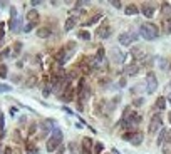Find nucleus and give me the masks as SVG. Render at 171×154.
I'll return each mask as SVG.
<instances>
[{
	"instance_id": "obj_1",
	"label": "nucleus",
	"mask_w": 171,
	"mask_h": 154,
	"mask_svg": "<svg viewBox=\"0 0 171 154\" xmlns=\"http://www.w3.org/2000/svg\"><path fill=\"white\" fill-rule=\"evenodd\" d=\"M139 33L146 38V40H156V38L159 37V28L153 22H146V23H141Z\"/></svg>"
},
{
	"instance_id": "obj_2",
	"label": "nucleus",
	"mask_w": 171,
	"mask_h": 154,
	"mask_svg": "<svg viewBox=\"0 0 171 154\" xmlns=\"http://www.w3.org/2000/svg\"><path fill=\"white\" fill-rule=\"evenodd\" d=\"M77 94H79V110H82V109H84V105H82V104L87 100V97H89V89H87L84 79L79 80V85H77Z\"/></svg>"
},
{
	"instance_id": "obj_3",
	"label": "nucleus",
	"mask_w": 171,
	"mask_h": 154,
	"mask_svg": "<svg viewBox=\"0 0 171 154\" xmlns=\"http://www.w3.org/2000/svg\"><path fill=\"white\" fill-rule=\"evenodd\" d=\"M163 127V117L159 114H154L153 117L149 119V126H148V132L149 134H156L159 129Z\"/></svg>"
},
{
	"instance_id": "obj_4",
	"label": "nucleus",
	"mask_w": 171,
	"mask_h": 154,
	"mask_svg": "<svg viewBox=\"0 0 171 154\" xmlns=\"http://www.w3.org/2000/svg\"><path fill=\"white\" fill-rule=\"evenodd\" d=\"M158 89V79H156L154 72H148V77H146V92L153 94Z\"/></svg>"
},
{
	"instance_id": "obj_5",
	"label": "nucleus",
	"mask_w": 171,
	"mask_h": 154,
	"mask_svg": "<svg viewBox=\"0 0 171 154\" xmlns=\"http://www.w3.org/2000/svg\"><path fill=\"white\" fill-rule=\"evenodd\" d=\"M138 38V33H133V32H123L119 35V44L121 45H124V47H128V45H131L133 42Z\"/></svg>"
},
{
	"instance_id": "obj_6",
	"label": "nucleus",
	"mask_w": 171,
	"mask_h": 154,
	"mask_svg": "<svg viewBox=\"0 0 171 154\" xmlns=\"http://www.w3.org/2000/svg\"><path fill=\"white\" fill-rule=\"evenodd\" d=\"M25 18H27V22L30 23V25H39V22H40V15H39V12L35 10V8H32V10H29L25 13Z\"/></svg>"
},
{
	"instance_id": "obj_7",
	"label": "nucleus",
	"mask_w": 171,
	"mask_h": 154,
	"mask_svg": "<svg viewBox=\"0 0 171 154\" xmlns=\"http://www.w3.org/2000/svg\"><path fill=\"white\" fill-rule=\"evenodd\" d=\"M109 54H111L112 60H114L116 64H123V62H124V59H126V54H124V52H121V50L118 49V47H112Z\"/></svg>"
},
{
	"instance_id": "obj_8",
	"label": "nucleus",
	"mask_w": 171,
	"mask_h": 154,
	"mask_svg": "<svg viewBox=\"0 0 171 154\" xmlns=\"http://www.w3.org/2000/svg\"><path fill=\"white\" fill-rule=\"evenodd\" d=\"M96 33H97V37H99V38H109V35H111V27L104 22V23H101V25L97 27Z\"/></svg>"
},
{
	"instance_id": "obj_9",
	"label": "nucleus",
	"mask_w": 171,
	"mask_h": 154,
	"mask_svg": "<svg viewBox=\"0 0 171 154\" xmlns=\"http://www.w3.org/2000/svg\"><path fill=\"white\" fill-rule=\"evenodd\" d=\"M62 92H64V94H61L59 97H61L62 100H64V102H71V100H74V92H76V90L71 87V84L67 85V87H66L64 90H62Z\"/></svg>"
},
{
	"instance_id": "obj_10",
	"label": "nucleus",
	"mask_w": 171,
	"mask_h": 154,
	"mask_svg": "<svg viewBox=\"0 0 171 154\" xmlns=\"http://www.w3.org/2000/svg\"><path fill=\"white\" fill-rule=\"evenodd\" d=\"M139 72V64L138 62H133V64H128L124 67V75H129V77H133L136 75Z\"/></svg>"
},
{
	"instance_id": "obj_11",
	"label": "nucleus",
	"mask_w": 171,
	"mask_h": 154,
	"mask_svg": "<svg viewBox=\"0 0 171 154\" xmlns=\"http://www.w3.org/2000/svg\"><path fill=\"white\" fill-rule=\"evenodd\" d=\"M59 146H61V141L59 139H56L54 136L47 139V151L49 152H56L57 149H59Z\"/></svg>"
},
{
	"instance_id": "obj_12",
	"label": "nucleus",
	"mask_w": 171,
	"mask_h": 154,
	"mask_svg": "<svg viewBox=\"0 0 171 154\" xmlns=\"http://www.w3.org/2000/svg\"><path fill=\"white\" fill-rule=\"evenodd\" d=\"M143 139H144V134H143V132L134 131V132H133V136H131V139H129V142L133 144V146H139V144L143 142Z\"/></svg>"
},
{
	"instance_id": "obj_13",
	"label": "nucleus",
	"mask_w": 171,
	"mask_h": 154,
	"mask_svg": "<svg viewBox=\"0 0 171 154\" xmlns=\"http://www.w3.org/2000/svg\"><path fill=\"white\" fill-rule=\"evenodd\" d=\"M143 15L148 17V18H151V17L154 15V7H153V3H148V2L143 3Z\"/></svg>"
},
{
	"instance_id": "obj_14",
	"label": "nucleus",
	"mask_w": 171,
	"mask_h": 154,
	"mask_svg": "<svg viewBox=\"0 0 171 154\" xmlns=\"http://www.w3.org/2000/svg\"><path fill=\"white\" fill-rule=\"evenodd\" d=\"M79 22V17H76V15H72V17H69L66 20V25H64V28L66 30H72V28L76 27V23Z\"/></svg>"
},
{
	"instance_id": "obj_15",
	"label": "nucleus",
	"mask_w": 171,
	"mask_h": 154,
	"mask_svg": "<svg viewBox=\"0 0 171 154\" xmlns=\"http://www.w3.org/2000/svg\"><path fill=\"white\" fill-rule=\"evenodd\" d=\"M138 12H139V8H138V5H136V3H128V5H126V8H124V13H126V15H136Z\"/></svg>"
},
{
	"instance_id": "obj_16",
	"label": "nucleus",
	"mask_w": 171,
	"mask_h": 154,
	"mask_svg": "<svg viewBox=\"0 0 171 154\" xmlns=\"http://www.w3.org/2000/svg\"><path fill=\"white\" fill-rule=\"evenodd\" d=\"M161 151H163V154H171V134L168 136V139L161 144Z\"/></svg>"
},
{
	"instance_id": "obj_17",
	"label": "nucleus",
	"mask_w": 171,
	"mask_h": 154,
	"mask_svg": "<svg viewBox=\"0 0 171 154\" xmlns=\"http://www.w3.org/2000/svg\"><path fill=\"white\" fill-rule=\"evenodd\" d=\"M25 85H27V87H35V85H37V75L35 74L29 75L27 80H25Z\"/></svg>"
},
{
	"instance_id": "obj_18",
	"label": "nucleus",
	"mask_w": 171,
	"mask_h": 154,
	"mask_svg": "<svg viewBox=\"0 0 171 154\" xmlns=\"http://www.w3.org/2000/svg\"><path fill=\"white\" fill-rule=\"evenodd\" d=\"M49 35H51V28H47V27H40L37 30V37H40V38H47Z\"/></svg>"
},
{
	"instance_id": "obj_19",
	"label": "nucleus",
	"mask_w": 171,
	"mask_h": 154,
	"mask_svg": "<svg viewBox=\"0 0 171 154\" xmlns=\"http://www.w3.org/2000/svg\"><path fill=\"white\" fill-rule=\"evenodd\" d=\"M131 55L134 57V59H146V54L143 49H133L131 50Z\"/></svg>"
},
{
	"instance_id": "obj_20",
	"label": "nucleus",
	"mask_w": 171,
	"mask_h": 154,
	"mask_svg": "<svg viewBox=\"0 0 171 154\" xmlns=\"http://www.w3.org/2000/svg\"><path fill=\"white\" fill-rule=\"evenodd\" d=\"M166 107V99L164 97H158L156 99V104H154V109L156 110H163Z\"/></svg>"
},
{
	"instance_id": "obj_21",
	"label": "nucleus",
	"mask_w": 171,
	"mask_h": 154,
	"mask_svg": "<svg viewBox=\"0 0 171 154\" xmlns=\"http://www.w3.org/2000/svg\"><path fill=\"white\" fill-rule=\"evenodd\" d=\"M10 30L12 32H19L20 30V18H15V20H10Z\"/></svg>"
},
{
	"instance_id": "obj_22",
	"label": "nucleus",
	"mask_w": 171,
	"mask_h": 154,
	"mask_svg": "<svg viewBox=\"0 0 171 154\" xmlns=\"http://www.w3.org/2000/svg\"><path fill=\"white\" fill-rule=\"evenodd\" d=\"M52 89H54V84L52 82H45V87H44V90H42L44 97H49V95L52 94Z\"/></svg>"
},
{
	"instance_id": "obj_23",
	"label": "nucleus",
	"mask_w": 171,
	"mask_h": 154,
	"mask_svg": "<svg viewBox=\"0 0 171 154\" xmlns=\"http://www.w3.org/2000/svg\"><path fill=\"white\" fill-rule=\"evenodd\" d=\"M82 146H84L86 149H92L94 147V142H92L91 137H82Z\"/></svg>"
},
{
	"instance_id": "obj_24",
	"label": "nucleus",
	"mask_w": 171,
	"mask_h": 154,
	"mask_svg": "<svg viewBox=\"0 0 171 154\" xmlns=\"http://www.w3.org/2000/svg\"><path fill=\"white\" fill-rule=\"evenodd\" d=\"M163 30L166 33H171V18H164L163 22Z\"/></svg>"
},
{
	"instance_id": "obj_25",
	"label": "nucleus",
	"mask_w": 171,
	"mask_h": 154,
	"mask_svg": "<svg viewBox=\"0 0 171 154\" xmlns=\"http://www.w3.org/2000/svg\"><path fill=\"white\" fill-rule=\"evenodd\" d=\"M104 57H106V52H104V49H102V47H99V49H97V54H96L97 62H102V60H104Z\"/></svg>"
},
{
	"instance_id": "obj_26",
	"label": "nucleus",
	"mask_w": 171,
	"mask_h": 154,
	"mask_svg": "<svg viewBox=\"0 0 171 154\" xmlns=\"http://www.w3.org/2000/svg\"><path fill=\"white\" fill-rule=\"evenodd\" d=\"M102 151H104V144H102V142H96L94 144V152L96 154H101Z\"/></svg>"
},
{
	"instance_id": "obj_27",
	"label": "nucleus",
	"mask_w": 171,
	"mask_h": 154,
	"mask_svg": "<svg viewBox=\"0 0 171 154\" xmlns=\"http://www.w3.org/2000/svg\"><path fill=\"white\" fill-rule=\"evenodd\" d=\"M20 50H22V44H20V42L13 44V57H17L19 54H20Z\"/></svg>"
},
{
	"instance_id": "obj_28",
	"label": "nucleus",
	"mask_w": 171,
	"mask_h": 154,
	"mask_svg": "<svg viewBox=\"0 0 171 154\" xmlns=\"http://www.w3.org/2000/svg\"><path fill=\"white\" fill-rule=\"evenodd\" d=\"M99 18H101V13H97V15H92L89 20L86 22V25H92V23H96L97 20H99Z\"/></svg>"
},
{
	"instance_id": "obj_29",
	"label": "nucleus",
	"mask_w": 171,
	"mask_h": 154,
	"mask_svg": "<svg viewBox=\"0 0 171 154\" xmlns=\"http://www.w3.org/2000/svg\"><path fill=\"white\" fill-rule=\"evenodd\" d=\"M79 38H82V40H89V38H91V33L87 32V30H81V32H79Z\"/></svg>"
},
{
	"instance_id": "obj_30",
	"label": "nucleus",
	"mask_w": 171,
	"mask_h": 154,
	"mask_svg": "<svg viewBox=\"0 0 171 154\" xmlns=\"http://www.w3.org/2000/svg\"><path fill=\"white\" fill-rule=\"evenodd\" d=\"M0 77H2V79L7 77V65H3V64H0Z\"/></svg>"
},
{
	"instance_id": "obj_31",
	"label": "nucleus",
	"mask_w": 171,
	"mask_h": 154,
	"mask_svg": "<svg viewBox=\"0 0 171 154\" xmlns=\"http://www.w3.org/2000/svg\"><path fill=\"white\" fill-rule=\"evenodd\" d=\"M7 57H10V49H3L0 52V59H7Z\"/></svg>"
},
{
	"instance_id": "obj_32",
	"label": "nucleus",
	"mask_w": 171,
	"mask_h": 154,
	"mask_svg": "<svg viewBox=\"0 0 171 154\" xmlns=\"http://www.w3.org/2000/svg\"><path fill=\"white\" fill-rule=\"evenodd\" d=\"M144 85H146V84H138V85H134V87H131V92H133V94H138V90H141Z\"/></svg>"
},
{
	"instance_id": "obj_33",
	"label": "nucleus",
	"mask_w": 171,
	"mask_h": 154,
	"mask_svg": "<svg viewBox=\"0 0 171 154\" xmlns=\"http://www.w3.org/2000/svg\"><path fill=\"white\" fill-rule=\"evenodd\" d=\"M166 64H168L166 59H158V67H159V69H166V67H168Z\"/></svg>"
},
{
	"instance_id": "obj_34",
	"label": "nucleus",
	"mask_w": 171,
	"mask_h": 154,
	"mask_svg": "<svg viewBox=\"0 0 171 154\" xmlns=\"http://www.w3.org/2000/svg\"><path fill=\"white\" fill-rule=\"evenodd\" d=\"M143 104H144V99H143V97L134 99V102H133V105H136V107H139V105H143Z\"/></svg>"
},
{
	"instance_id": "obj_35",
	"label": "nucleus",
	"mask_w": 171,
	"mask_h": 154,
	"mask_svg": "<svg viewBox=\"0 0 171 154\" xmlns=\"http://www.w3.org/2000/svg\"><path fill=\"white\" fill-rule=\"evenodd\" d=\"M10 85H5V84H0V92H2V90H3V92H10Z\"/></svg>"
},
{
	"instance_id": "obj_36",
	"label": "nucleus",
	"mask_w": 171,
	"mask_h": 154,
	"mask_svg": "<svg viewBox=\"0 0 171 154\" xmlns=\"http://www.w3.org/2000/svg\"><path fill=\"white\" fill-rule=\"evenodd\" d=\"M5 126V119H3V114H0V129H3Z\"/></svg>"
},
{
	"instance_id": "obj_37",
	"label": "nucleus",
	"mask_w": 171,
	"mask_h": 154,
	"mask_svg": "<svg viewBox=\"0 0 171 154\" xmlns=\"http://www.w3.org/2000/svg\"><path fill=\"white\" fill-rule=\"evenodd\" d=\"M32 28H34V25H30V23H27V25H25V27H24V28H22V30H24V32H30V30H32Z\"/></svg>"
},
{
	"instance_id": "obj_38",
	"label": "nucleus",
	"mask_w": 171,
	"mask_h": 154,
	"mask_svg": "<svg viewBox=\"0 0 171 154\" xmlns=\"http://www.w3.org/2000/svg\"><path fill=\"white\" fill-rule=\"evenodd\" d=\"M81 154H91V149H86L84 146H81Z\"/></svg>"
},
{
	"instance_id": "obj_39",
	"label": "nucleus",
	"mask_w": 171,
	"mask_h": 154,
	"mask_svg": "<svg viewBox=\"0 0 171 154\" xmlns=\"http://www.w3.org/2000/svg\"><path fill=\"white\" fill-rule=\"evenodd\" d=\"M35 127H37L35 124H32V126H30V129H29V136H32V134L35 132Z\"/></svg>"
},
{
	"instance_id": "obj_40",
	"label": "nucleus",
	"mask_w": 171,
	"mask_h": 154,
	"mask_svg": "<svg viewBox=\"0 0 171 154\" xmlns=\"http://www.w3.org/2000/svg\"><path fill=\"white\" fill-rule=\"evenodd\" d=\"M12 82L19 84V82H20V75H13V77H12Z\"/></svg>"
},
{
	"instance_id": "obj_41",
	"label": "nucleus",
	"mask_w": 171,
	"mask_h": 154,
	"mask_svg": "<svg viewBox=\"0 0 171 154\" xmlns=\"http://www.w3.org/2000/svg\"><path fill=\"white\" fill-rule=\"evenodd\" d=\"M112 3V7H116V8H121L123 5H121V2H111Z\"/></svg>"
},
{
	"instance_id": "obj_42",
	"label": "nucleus",
	"mask_w": 171,
	"mask_h": 154,
	"mask_svg": "<svg viewBox=\"0 0 171 154\" xmlns=\"http://www.w3.org/2000/svg\"><path fill=\"white\" fill-rule=\"evenodd\" d=\"M12 147H5V151H3V154H12Z\"/></svg>"
},
{
	"instance_id": "obj_43",
	"label": "nucleus",
	"mask_w": 171,
	"mask_h": 154,
	"mask_svg": "<svg viewBox=\"0 0 171 154\" xmlns=\"http://www.w3.org/2000/svg\"><path fill=\"white\" fill-rule=\"evenodd\" d=\"M3 37H5V33H3V28H0V42L3 40Z\"/></svg>"
},
{
	"instance_id": "obj_44",
	"label": "nucleus",
	"mask_w": 171,
	"mask_h": 154,
	"mask_svg": "<svg viewBox=\"0 0 171 154\" xmlns=\"http://www.w3.org/2000/svg\"><path fill=\"white\" fill-rule=\"evenodd\" d=\"M119 85H121V87H124V85H126V79H121L119 80Z\"/></svg>"
},
{
	"instance_id": "obj_45",
	"label": "nucleus",
	"mask_w": 171,
	"mask_h": 154,
	"mask_svg": "<svg viewBox=\"0 0 171 154\" xmlns=\"http://www.w3.org/2000/svg\"><path fill=\"white\" fill-rule=\"evenodd\" d=\"M168 102H169V104H171V94H169V95H168Z\"/></svg>"
},
{
	"instance_id": "obj_46",
	"label": "nucleus",
	"mask_w": 171,
	"mask_h": 154,
	"mask_svg": "<svg viewBox=\"0 0 171 154\" xmlns=\"http://www.w3.org/2000/svg\"><path fill=\"white\" fill-rule=\"evenodd\" d=\"M168 119H169V122H171V112L168 114Z\"/></svg>"
},
{
	"instance_id": "obj_47",
	"label": "nucleus",
	"mask_w": 171,
	"mask_h": 154,
	"mask_svg": "<svg viewBox=\"0 0 171 154\" xmlns=\"http://www.w3.org/2000/svg\"><path fill=\"white\" fill-rule=\"evenodd\" d=\"M0 154H2V146H0Z\"/></svg>"
},
{
	"instance_id": "obj_48",
	"label": "nucleus",
	"mask_w": 171,
	"mask_h": 154,
	"mask_svg": "<svg viewBox=\"0 0 171 154\" xmlns=\"http://www.w3.org/2000/svg\"><path fill=\"white\" fill-rule=\"evenodd\" d=\"M0 114H2V110H0Z\"/></svg>"
}]
</instances>
